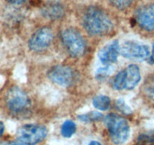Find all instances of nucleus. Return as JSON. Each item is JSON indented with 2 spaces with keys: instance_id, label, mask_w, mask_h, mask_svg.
Wrapping results in <instances>:
<instances>
[{
  "instance_id": "b1692460",
  "label": "nucleus",
  "mask_w": 154,
  "mask_h": 145,
  "mask_svg": "<svg viewBox=\"0 0 154 145\" xmlns=\"http://www.w3.org/2000/svg\"><path fill=\"white\" fill-rule=\"evenodd\" d=\"M149 63L151 64H154V42L152 44V53L149 55Z\"/></svg>"
},
{
  "instance_id": "f03ea898",
  "label": "nucleus",
  "mask_w": 154,
  "mask_h": 145,
  "mask_svg": "<svg viewBox=\"0 0 154 145\" xmlns=\"http://www.w3.org/2000/svg\"><path fill=\"white\" fill-rule=\"evenodd\" d=\"M104 123L112 143L119 145L128 140L130 127L125 118L115 113H109L104 117Z\"/></svg>"
},
{
  "instance_id": "f8f14e48",
  "label": "nucleus",
  "mask_w": 154,
  "mask_h": 145,
  "mask_svg": "<svg viewBox=\"0 0 154 145\" xmlns=\"http://www.w3.org/2000/svg\"><path fill=\"white\" fill-rule=\"evenodd\" d=\"M125 72V89L131 90L140 82L141 76L138 66L136 64H130L124 69Z\"/></svg>"
},
{
  "instance_id": "2eb2a0df",
  "label": "nucleus",
  "mask_w": 154,
  "mask_h": 145,
  "mask_svg": "<svg viewBox=\"0 0 154 145\" xmlns=\"http://www.w3.org/2000/svg\"><path fill=\"white\" fill-rule=\"evenodd\" d=\"M77 118H78V119H79V121H81V122H93L101 120L103 118V116L101 113H100V112L91 111L89 112V113L79 115V116H77Z\"/></svg>"
},
{
  "instance_id": "f3484780",
  "label": "nucleus",
  "mask_w": 154,
  "mask_h": 145,
  "mask_svg": "<svg viewBox=\"0 0 154 145\" xmlns=\"http://www.w3.org/2000/svg\"><path fill=\"white\" fill-rule=\"evenodd\" d=\"M154 143V130L143 133L137 138V145H151Z\"/></svg>"
},
{
  "instance_id": "aec40b11",
  "label": "nucleus",
  "mask_w": 154,
  "mask_h": 145,
  "mask_svg": "<svg viewBox=\"0 0 154 145\" xmlns=\"http://www.w3.org/2000/svg\"><path fill=\"white\" fill-rule=\"evenodd\" d=\"M116 106L117 108V110L119 112H121L123 114L129 115L132 113V110L131 109L129 106L125 102V100L122 98L118 99L116 101Z\"/></svg>"
},
{
  "instance_id": "9d476101",
  "label": "nucleus",
  "mask_w": 154,
  "mask_h": 145,
  "mask_svg": "<svg viewBox=\"0 0 154 145\" xmlns=\"http://www.w3.org/2000/svg\"><path fill=\"white\" fill-rule=\"evenodd\" d=\"M119 45L117 40H114L106 44L98 52V57L103 64L109 65L116 63L118 60L119 54Z\"/></svg>"
},
{
  "instance_id": "9b49d317",
  "label": "nucleus",
  "mask_w": 154,
  "mask_h": 145,
  "mask_svg": "<svg viewBox=\"0 0 154 145\" xmlns=\"http://www.w3.org/2000/svg\"><path fill=\"white\" fill-rule=\"evenodd\" d=\"M41 14L48 20H59L64 16L65 8L60 2L51 1L45 3L42 7Z\"/></svg>"
},
{
  "instance_id": "6e6552de",
  "label": "nucleus",
  "mask_w": 154,
  "mask_h": 145,
  "mask_svg": "<svg viewBox=\"0 0 154 145\" xmlns=\"http://www.w3.org/2000/svg\"><path fill=\"white\" fill-rule=\"evenodd\" d=\"M119 52L125 58L135 61H143L150 54L147 45L132 41H127L121 45Z\"/></svg>"
},
{
  "instance_id": "dca6fc26",
  "label": "nucleus",
  "mask_w": 154,
  "mask_h": 145,
  "mask_svg": "<svg viewBox=\"0 0 154 145\" xmlns=\"http://www.w3.org/2000/svg\"><path fill=\"white\" fill-rule=\"evenodd\" d=\"M114 71V67L111 64L106 65V66L100 67L95 72V78L97 80L103 81L106 79L108 76L111 75Z\"/></svg>"
},
{
  "instance_id": "0eeeda50",
  "label": "nucleus",
  "mask_w": 154,
  "mask_h": 145,
  "mask_svg": "<svg viewBox=\"0 0 154 145\" xmlns=\"http://www.w3.org/2000/svg\"><path fill=\"white\" fill-rule=\"evenodd\" d=\"M53 39L54 34L51 28L42 27L32 34L28 42V46L34 52H40L49 48Z\"/></svg>"
},
{
  "instance_id": "a878e982",
  "label": "nucleus",
  "mask_w": 154,
  "mask_h": 145,
  "mask_svg": "<svg viewBox=\"0 0 154 145\" xmlns=\"http://www.w3.org/2000/svg\"><path fill=\"white\" fill-rule=\"evenodd\" d=\"M88 145H101V143H99L98 141H96V140H92L88 143Z\"/></svg>"
},
{
  "instance_id": "4be33fe9",
  "label": "nucleus",
  "mask_w": 154,
  "mask_h": 145,
  "mask_svg": "<svg viewBox=\"0 0 154 145\" xmlns=\"http://www.w3.org/2000/svg\"><path fill=\"white\" fill-rule=\"evenodd\" d=\"M7 2L12 5H22L27 2V0H6Z\"/></svg>"
},
{
  "instance_id": "393cba45",
  "label": "nucleus",
  "mask_w": 154,
  "mask_h": 145,
  "mask_svg": "<svg viewBox=\"0 0 154 145\" xmlns=\"http://www.w3.org/2000/svg\"><path fill=\"white\" fill-rule=\"evenodd\" d=\"M4 131H5V125H4L3 122L2 121H0V138L3 134Z\"/></svg>"
},
{
  "instance_id": "7ed1b4c3",
  "label": "nucleus",
  "mask_w": 154,
  "mask_h": 145,
  "mask_svg": "<svg viewBox=\"0 0 154 145\" xmlns=\"http://www.w3.org/2000/svg\"><path fill=\"white\" fill-rule=\"evenodd\" d=\"M63 45L70 56L73 57H82L85 52L86 45L82 35L74 28H67L61 33Z\"/></svg>"
},
{
  "instance_id": "a211bd4d",
  "label": "nucleus",
  "mask_w": 154,
  "mask_h": 145,
  "mask_svg": "<svg viewBox=\"0 0 154 145\" xmlns=\"http://www.w3.org/2000/svg\"><path fill=\"white\" fill-rule=\"evenodd\" d=\"M113 88L116 90L125 89V72L123 70L118 72L113 81Z\"/></svg>"
},
{
  "instance_id": "1a4fd4ad",
  "label": "nucleus",
  "mask_w": 154,
  "mask_h": 145,
  "mask_svg": "<svg viewBox=\"0 0 154 145\" xmlns=\"http://www.w3.org/2000/svg\"><path fill=\"white\" fill-rule=\"evenodd\" d=\"M135 20L145 30L154 32V4L140 6L135 11Z\"/></svg>"
},
{
  "instance_id": "423d86ee",
  "label": "nucleus",
  "mask_w": 154,
  "mask_h": 145,
  "mask_svg": "<svg viewBox=\"0 0 154 145\" xmlns=\"http://www.w3.org/2000/svg\"><path fill=\"white\" fill-rule=\"evenodd\" d=\"M48 77L54 83L66 87L70 86L75 82L76 73L70 66L57 65L49 69Z\"/></svg>"
},
{
  "instance_id": "f257e3e1",
  "label": "nucleus",
  "mask_w": 154,
  "mask_h": 145,
  "mask_svg": "<svg viewBox=\"0 0 154 145\" xmlns=\"http://www.w3.org/2000/svg\"><path fill=\"white\" fill-rule=\"evenodd\" d=\"M83 26L91 35H104L112 32L113 23L107 14L97 6H91L84 13Z\"/></svg>"
},
{
  "instance_id": "39448f33",
  "label": "nucleus",
  "mask_w": 154,
  "mask_h": 145,
  "mask_svg": "<svg viewBox=\"0 0 154 145\" xmlns=\"http://www.w3.org/2000/svg\"><path fill=\"white\" fill-rule=\"evenodd\" d=\"M48 130L45 126L38 124H26L17 132V140L26 145H36L46 137Z\"/></svg>"
},
{
  "instance_id": "4468645a",
  "label": "nucleus",
  "mask_w": 154,
  "mask_h": 145,
  "mask_svg": "<svg viewBox=\"0 0 154 145\" xmlns=\"http://www.w3.org/2000/svg\"><path fill=\"white\" fill-rule=\"evenodd\" d=\"M76 131V125L72 120H66L61 125L60 133L63 137H71Z\"/></svg>"
},
{
  "instance_id": "20e7f679",
  "label": "nucleus",
  "mask_w": 154,
  "mask_h": 145,
  "mask_svg": "<svg viewBox=\"0 0 154 145\" xmlns=\"http://www.w3.org/2000/svg\"><path fill=\"white\" fill-rule=\"evenodd\" d=\"M6 104L11 113L20 114L29 109L31 101L24 91L17 86H13L6 94Z\"/></svg>"
},
{
  "instance_id": "ddd939ff",
  "label": "nucleus",
  "mask_w": 154,
  "mask_h": 145,
  "mask_svg": "<svg viewBox=\"0 0 154 145\" xmlns=\"http://www.w3.org/2000/svg\"><path fill=\"white\" fill-rule=\"evenodd\" d=\"M93 105L96 109L102 111L108 110L110 106L111 100L108 96L103 94H99L95 96L92 100Z\"/></svg>"
},
{
  "instance_id": "5701e85b",
  "label": "nucleus",
  "mask_w": 154,
  "mask_h": 145,
  "mask_svg": "<svg viewBox=\"0 0 154 145\" xmlns=\"http://www.w3.org/2000/svg\"><path fill=\"white\" fill-rule=\"evenodd\" d=\"M0 145H26L23 142L20 141V140H14V141H6L2 143V144Z\"/></svg>"
},
{
  "instance_id": "412c9836",
  "label": "nucleus",
  "mask_w": 154,
  "mask_h": 145,
  "mask_svg": "<svg viewBox=\"0 0 154 145\" xmlns=\"http://www.w3.org/2000/svg\"><path fill=\"white\" fill-rule=\"evenodd\" d=\"M145 94L150 101L154 103V82L149 84L145 88Z\"/></svg>"
},
{
  "instance_id": "6ab92c4d",
  "label": "nucleus",
  "mask_w": 154,
  "mask_h": 145,
  "mask_svg": "<svg viewBox=\"0 0 154 145\" xmlns=\"http://www.w3.org/2000/svg\"><path fill=\"white\" fill-rule=\"evenodd\" d=\"M112 6L119 10H125L128 8L134 0H109Z\"/></svg>"
}]
</instances>
